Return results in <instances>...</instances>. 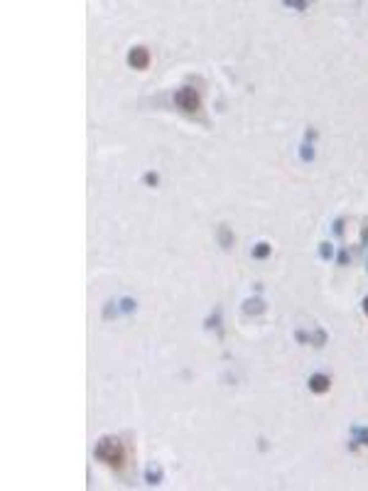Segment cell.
<instances>
[{"label":"cell","mask_w":368,"mask_h":491,"mask_svg":"<svg viewBox=\"0 0 368 491\" xmlns=\"http://www.w3.org/2000/svg\"><path fill=\"white\" fill-rule=\"evenodd\" d=\"M96 457L108 464V467H123V459H125V449L123 445L116 440V437H101L98 445H96Z\"/></svg>","instance_id":"obj_1"},{"label":"cell","mask_w":368,"mask_h":491,"mask_svg":"<svg viewBox=\"0 0 368 491\" xmlns=\"http://www.w3.org/2000/svg\"><path fill=\"white\" fill-rule=\"evenodd\" d=\"M174 101H177V106H179L182 111H187V113H194V111H199V106H202V98H199V93H197L192 86L179 89L177 96H174Z\"/></svg>","instance_id":"obj_2"},{"label":"cell","mask_w":368,"mask_h":491,"mask_svg":"<svg viewBox=\"0 0 368 491\" xmlns=\"http://www.w3.org/2000/svg\"><path fill=\"white\" fill-rule=\"evenodd\" d=\"M128 64H130L133 69H147V64H150V52H147L145 47H135V49H130V54H128Z\"/></svg>","instance_id":"obj_3"},{"label":"cell","mask_w":368,"mask_h":491,"mask_svg":"<svg viewBox=\"0 0 368 491\" xmlns=\"http://www.w3.org/2000/svg\"><path fill=\"white\" fill-rule=\"evenodd\" d=\"M329 386H331L329 376L317 373V376H312V378H309V388H312L314 393H327V391H329Z\"/></svg>","instance_id":"obj_4"},{"label":"cell","mask_w":368,"mask_h":491,"mask_svg":"<svg viewBox=\"0 0 368 491\" xmlns=\"http://www.w3.org/2000/svg\"><path fill=\"white\" fill-rule=\"evenodd\" d=\"M253 253H255V258H265V256H270V246L268 243H258Z\"/></svg>","instance_id":"obj_5"},{"label":"cell","mask_w":368,"mask_h":491,"mask_svg":"<svg viewBox=\"0 0 368 491\" xmlns=\"http://www.w3.org/2000/svg\"><path fill=\"white\" fill-rule=\"evenodd\" d=\"M359 437H361V445H368V430H356Z\"/></svg>","instance_id":"obj_6"},{"label":"cell","mask_w":368,"mask_h":491,"mask_svg":"<svg viewBox=\"0 0 368 491\" xmlns=\"http://www.w3.org/2000/svg\"><path fill=\"white\" fill-rule=\"evenodd\" d=\"M145 182L147 184H155L157 182V175H145Z\"/></svg>","instance_id":"obj_7"},{"label":"cell","mask_w":368,"mask_h":491,"mask_svg":"<svg viewBox=\"0 0 368 491\" xmlns=\"http://www.w3.org/2000/svg\"><path fill=\"white\" fill-rule=\"evenodd\" d=\"M364 312H366V314H368V297H366V300H364Z\"/></svg>","instance_id":"obj_8"}]
</instances>
